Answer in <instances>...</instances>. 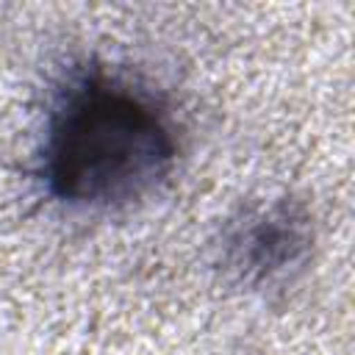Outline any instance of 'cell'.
<instances>
[{"label": "cell", "instance_id": "cell-1", "mask_svg": "<svg viewBox=\"0 0 355 355\" xmlns=\"http://www.w3.org/2000/svg\"><path fill=\"white\" fill-rule=\"evenodd\" d=\"M175 155L164 111L139 89L94 72L78 78L53 108L44 180L69 205L114 208L150 194Z\"/></svg>", "mask_w": 355, "mask_h": 355}, {"label": "cell", "instance_id": "cell-2", "mask_svg": "<svg viewBox=\"0 0 355 355\" xmlns=\"http://www.w3.org/2000/svg\"><path fill=\"white\" fill-rule=\"evenodd\" d=\"M308 216L288 200H277L275 205L244 214L241 222L230 225L222 261L239 280L266 283L297 266L308 252Z\"/></svg>", "mask_w": 355, "mask_h": 355}]
</instances>
